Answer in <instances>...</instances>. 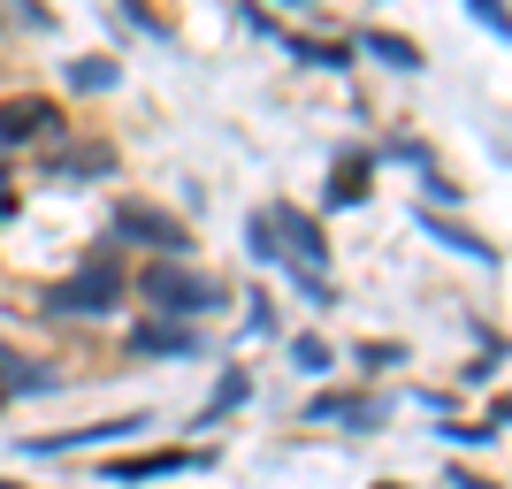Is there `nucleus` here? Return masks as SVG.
Instances as JSON below:
<instances>
[{
	"label": "nucleus",
	"mask_w": 512,
	"mask_h": 489,
	"mask_svg": "<svg viewBox=\"0 0 512 489\" xmlns=\"http://www.w3.org/2000/svg\"><path fill=\"white\" fill-rule=\"evenodd\" d=\"M245 237H253V260H276V268H291L299 276V291L314 298V306H337V291H329V276H321V260H329V245H321V222L299 207H260L253 222H245Z\"/></svg>",
	"instance_id": "nucleus-1"
},
{
	"label": "nucleus",
	"mask_w": 512,
	"mask_h": 489,
	"mask_svg": "<svg viewBox=\"0 0 512 489\" xmlns=\"http://www.w3.org/2000/svg\"><path fill=\"white\" fill-rule=\"evenodd\" d=\"M146 298L161 321H199L222 306V276H207V268H192V260H153L146 268Z\"/></svg>",
	"instance_id": "nucleus-2"
},
{
	"label": "nucleus",
	"mask_w": 512,
	"mask_h": 489,
	"mask_svg": "<svg viewBox=\"0 0 512 489\" xmlns=\"http://www.w3.org/2000/svg\"><path fill=\"white\" fill-rule=\"evenodd\" d=\"M115 298H123V268H115V253H100V260H85L77 276H62L39 306L46 314H107Z\"/></svg>",
	"instance_id": "nucleus-3"
},
{
	"label": "nucleus",
	"mask_w": 512,
	"mask_h": 489,
	"mask_svg": "<svg viewBox=\"0 0 512 489\" xmlns=\"http://www.w3.org/2000/svg\"><path fill=\"white\" fill-rule=\"evenodd\" d=\"M115 237H130V245H146V253H161V260L192 253V230H184L176 214H161V207H138V199L115 207Z\"/></svg>",
	"instance_id": "nucleus-4"
},
{
	"label": "nucleus",
	"mask_w": 512,
	"mask_h": 489,
	"mask_svg": "<svg viewBox=\"0 0 512 489\" xmlns=\"http://www.w3.org/2000/svg\"><path fill=\"white\" fill-rule=\"evenodd\" d=\"M54 130H62L54 100H0V146H31V138H54Z\"/></svg>",
	"instance_id": "nucleus-5"
},
{
	"label": "nucleus",
	"mask_w": 512,
	"mask_h": 489,
	"mask_svg": "<svg viewBox=\"0 0 512 489\" xmlns=\"http://www.w3.org/2000/svg\"><path fill=\"white\" fill-rule=\"evenodd\" d=\"M207 467V451H146V459H115V482H153V474H199Z\"/></svg>",
	"instance_id": "nucleus-6"
},
{
	"label": "nucleus",
	"mask_w": 512,
	"mask_h": 489,
	"mask_svg": "<svg viewBox=\"0 0 512 489\" xmlns=\"http://www.w3.org/2000/svg\"><path fill=\"white\" fill-rule=\"evenodd\" d=\"M123 436H146V421H107V428H69V436H39V444H23V451H39V459H54V451H85V444H123Z\"/></svg>",
	"instance_id": "nucleus-7"
},
{
	"label": "nucleus",
	"mask_w": 512,
	"mask_h": 489,
	"mask_svg": "<svg viewBox=\"0 0 512 489\" xmlns=\"http://www.w3.org/2000/svg\"><path fill=\"white\" fill-rule=\"evenodd\" d=\"M306 421H337V428H375L383 421V398H314Z\"/></svg>",
	"instance_id": "nucleus-8"
},
{
	"label": "nucleus",
	"mask_w": 512,
	"mask_h": 489,
	"mask_svg": "<svg viewBox=\"0 0 512 489\" xmlns=\"http://www.w3.org/2000/svg\"><path fill=\"white\" fill-rule=\"evenodd\" d=\"M367 169H375V153H344L337 169H329V207H360L367 199Z\"/></svg>",
	"instance_id": "nucleus-9"
},
{
	"label": "nucleus",
	"mask_w": 512,
	"mask_h": 489,
	"mask_svg": "<svg viewBox=\"0 0 512 489\" xmlns=\"http://www.w3.org/2000/svg\"><path fill=\"white\" fill-rule=\"evenodd\" d=\"M138 352H199V329L192 321H161L153 314L146 329H138Z\"/></svg>",
	"instance_id": "nucleus-10"
},
{
	"label": "nucleus",
	"mask_w": 512,
	"mask_h": 489,
	"mask_svg": "<svg viewBox=\"0 0 512 489\" xmlns=\"http://www.w3.org/2000/svg\"><path fill=\"white\" fill-rule=\"evenodd\" d=\"M421 230H428V237H444L451 253H467V260H482V268H497V253H490V245H482L474 230H459V222H444V214H421Z\"/></svg>",
	"instance_id": "nucleus-11"
},
{
	"label": "nucleus",
	"mask_w": 512,
	"mask_h": 489,
	"mask_svg": "<svg viewBox=\"0 0 512 489\" xmlns=\"http://www.w3.org/2000/svg\"><path fill=\"white\" fill-rule=\"evenodd\" d=\"M54 375L46 367H31V360H0V398H16V390H46Z\"/></svg>",
	"instance_id": "nucleus-12"
},
{
	"label": "nucleus",
	"mask_w": 512,
	"mask_h": 489,
	"mask_svg": "<svg viewBox=\"0 0 512 489\" xmlns=\"http://www.w3.org/2000/svg\"><path fill=\"white\" fill-rule=\"evenodd\" d=\"M367 54H383L390 69H421V54H413V39H398V31H367Z\"/></svg>",
	"instance_id": "nucleus-13"
},
{
	"label": "nucleus",
	"mask_w": 512,
	"mask_h": 489,
	"mask_svg": "<svg viewBox=\"0 0 512 489\" xmlns=\"http://www.w3.org/2000/svg\"><path fill=\"white\" fill-rule=\"evenodd\" d=\"M467 16L482 23L490 39H505V46H512V8H505V0H467Z\"/></svg>",
	"instance_id": "nucleus-14"
},
{
	"label": "nucleus",
	"mask_w": 512,
	"mask_h": 489,
	"mask_svg": "<svg viewBox=\"0 0 512 489\" xmlns=\"http://www.w3.org/2000/svg\"><path fill=\"white\" fill-rule=\"evenodd\" d=\"M69 85H77V92H107V85H115V62H107V54H92V62H69Z\"/></svg>",
	"instance_id": "nucleus-15"
},
{
	"label": "nucleus",
	"mask_w": 512,
	"mask_h": 489,
	"mask_svg": "<svg viewBox=\"0 0 512 489\" xmlns=\"http://www.w3.org/2000/svg\"><path fill=\"white\" fill-rule=\"evenodd\" d=\"M245 390H253V383H245V367H230L222 390H214V405H207V421H214V413H230V405H245Z\"/></svg>",
	"instance_id": "nucleus-16"
},
{
	"label": "nucleus",
	"mask_w": 512,
	"mask_h": 489,
	"mask_svg": "<svg viewBox=\"0 0 512 489\" xmlns=\"http://www.w3.org/2000/svg\"><path fill=\"white\" fill-rule=\"evenodd\" d=\"M291 360H299L306 375H329V367H337V360H329V344H321V337H299V344H291Z\"/></svg>",
	"instance_id": "nucleus-17"
},
{
	"label": "nucleus",
	"mask_w": 512,
	"mask_h": 489,
	"mask_svg": "<svg viewBox=\"0 0 512 489\" xmlns=\"http://www.w3.org/2000/svg\"><path fill=\"white\" fill-rule=\"evenodd\" d=\"M291 54H306L314 69H344V46H321V39H283Z\"/></svg>",
	"instance_id": "nucleus-18"
},
{
	"label": "nucleus",
	"mask_w": 512,
	"mask_h": 489,
	"mask_svg": "<svg viewBox=\"0 0 512 489\" xmlns=\"http://www.w3.org/2000/svg\"><path fill=\"white\" fill-rule=\"evenodd\" d=\"M451 489H497V482H482V474H451Z\"/></svg>",
	"instance_id": "nucleus-19"
},
{
	"label": "nucleus",
	"mask_w": 512,
	"mask_h": 489,
	"mask_svg": "<svg viewBox=\"0 0 512 489\" xmlns=\"http://www.w3.org/2000/svg\"><path fill=\"white\" fill-rule=\"evenodd\" d=\"M8 214H16V184H0V222H8Z\"/></svg>",
	"instance_id": "nucleus-20"
},
{
	"label": "nucleus",
	"mask_w": 512,
	"mask_h": 489,
	"mask_svg": "<svg viewBox=\"0 0 512 489\" xmlns=\"http://www.w3.org/2000/svg\"><path fill=\"white\" fill-rule=\"evenodd\" d=\"M375 489H398V482H375Z\"/></svg>",
	"instance_id": "nucleus-21"
},
{
	"label": "nucleus",
	"mask_w": 512,
	"mask_h": 489,
	"mask_svg": "<svg viewBox=\"0 0 512 489\" xmlns=\"http://www.w3.org/2000/svg\"><path fill=\"white\" fill-rule=\"evenodd\" d=\"M0 184H8V169H0Z\"/></svg>",
	"instance_id": "nucleus-22"
},
{
	"label": "nucleus",
	"mask_w": 512,
	"mask_h": 489,
	"mask_svg": "<svg viewBox=\"0 0 512 489\" xmlns=\"http://www.w3.org/2000/svg\"><path fill=\"white\" fill-rule=\"evenodd\" d=\"M0 489H16V482H0Z\"/></svg>",
	"instance_id": "nucleus-23"
}]
</instances>
